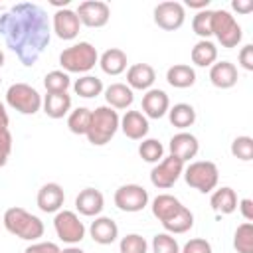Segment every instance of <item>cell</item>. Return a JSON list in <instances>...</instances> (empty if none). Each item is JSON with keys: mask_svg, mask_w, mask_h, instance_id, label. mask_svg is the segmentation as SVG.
Segmentation results:
<instances>
[{"mask_svg": "<svg viewBox=\"0 0 253 253\" xmlns=\"http://www.w3.org/2000/svg\"><path fill=\"white\" fill-rule=\"evenodd\" d=\"M95 63H99V53L89 42L73 43L59 53V65L65 73H87L95 67Z\"/></svg>", "mask_w": 253, "mask_h": 253, "instance_id": "277c9868", "label": "cell"}, {"mask_svg": "<svg viewBox=\"0 0 253 253\" xmlns=\"http://www.w3.org/2000/svg\"><path fill=\"white\" fill-rule=\"evenodd\" d=\"M188 8H196V10H208V6H210V0H186L184 2Z\"/></svg>", "mask_w": 253, "mask_h": 253, "instance_id": "bcb514c9", "label": "cell"}, {"mask_svg": "<svg viewBox=\"0 0 253 253\" xmlns=\"http://www.w3.org/2000/svg\"><path fill=\"white\" fill-rule=\"evenodd\" d=\"M182 172H184V162L180 158H176V156L170 154V156L162 158L150 170V182H152L154 188L168 190V188H172L178 182V178L182 176Z\"/></svg>", "mask_w": 253, "mask_h": 253, "instance_id": "9c48e42d", "label": "cell"}, {"mask_svg": "<svg viewBox=\"0 0 253 253\" xmlns=\"http://www.w3.org/2000/svg\"><path fill=\"white\" fill-rule=\"evenodd\" d=\"M239 65L245 71H253V45L251 43L241 47V51H239Z\"/></svg>", "mask_w": 253, "mask_h": 253, "instance_id": "b9f144b4", "label": "cell"}, {"mask_svg": "<svg viewBox=\"0 0 253 253\" xmlns=\"http://www.w3.org/2000/svg\"><path fill=\"white\" fill-rule=\"evenodd\" d=\"M61 249L53 243V241H40V243H32L30 247H26L24 253H59Z\"/></svg>", "mask_w": 253, "mask_h": 253, "instance_id": "60d3db41", "label": "cell"}, {"mask_svg": "<svg viewBox=\"0 0 253 253\" xmlns=\"http://www.w3.org/2000/svg\"><path fill=\"white\" fill-rule=\"evenodd\" d=\"M89 123H91V109L87 107H77L67 117V126L73 134H87Z\"/></svg>", "mask_w": 253, "mask_h": 253, "instance_id": "d6a6232c", "label": "cell"}, {"mask_svg": "<svg viewBox=\"0 0 253 253\" xmlns=\"http://www.w3.org/2000/svg\"><path fill=\"white\" fill-rule=\"evenodd\" d=\"M184 20H186V12H184V4L180 2H172V0L160 2L154 8V24L160 30H166V32L180 30L184 26Z\"/></svg>", "mask_w": 253, "mask_h": 253, "instance_id": "8fae6325", "label": "cell"}, {"mask_svg": "<svg viewBox=\"0 0 253 253\" xmlns=\"http://www.w3.org/2000/svg\"><path fill=\"white\" fill-rule=\"evenodd\" d=\"M6 103L22 115H36L42 109V95L28 83H14L6 91Z\"/></svg>", "mask_w": 253, "mask_h": 253, "instance_id": "52a82bcc", "label": "cell"}, {"mask_svg": "<svg viewBox=\"0 0 253 253\" xmlns=\"http://www.w3.org/2000/svg\"><path fill=\"white\" fill-rule=\"evenodd\" d=\"M152 215L162 223L166 219H170L180 208H182V202L170 194H158L154 200H152Z\"/></svg>", "mask_w": 253, "mask_h": 253, "instance_id": "484cf974", "label": "cell"}, {"mask_svg": "<svg viewBox=\"0 0 253 253\" xmlns=\"http://www.w3.org/2000/svg\"><path fill=\"white\" fill-rule=\"evenodd\" d=\"M8 123H10V119H8L6 107H4V103L0 101V128H8Z\"/></svg>", "mask_w": 253, "mask_h": 253, "instance_id": "7dc6e473", "label": "cell"}, {"mask_svg": "<svg viewBox=\"0 0 253 253\" xmlns=\"http://www.w3.org/2000/svg\"><path fill=\"white\" fill-rule=\"evenodd\" d=\"M210 206L215 213H221V215H229L237 210V196H235V190L229 188V186H223V188H217L211 198H210Z\"/></svg>", "mask_w": 253, "mask_h": 253, "instance_id": "cb8c5ba5", "label": "cell"}, {"mask_svg": "<svg viewBox=\"0 0 253 253\" xmlns=\"http://www.w3.org/2000/svg\"><path fill=\"white\" fill-rule=\"evenodd\" d=\"M237 67L231 61H217L210 67V81L217 89H231L237 83Z\"/></svg>", "mask_w": 253, "mask_h": 253, "instance_id": "44dd1931", "label": "cell"}, {"mask_svg": "<svg viewBox=\"0 0 253 253\" xmlns=\"http://www.w3.org/2000/svg\"><path fill=\"white\" fill-rule=\"evenodd\" d=\"M119 125H121L119 113L107 105H101L95 111H91V123L85 136L93 146H103L111 142V138L117 134Z\"/></svg>", "mask_w": 253, "mask_h": 253, "instance_id": "7a4b0ae2", "label": "cell"}, {"mask_svg": "<svg viewBox=\"0 0 253 253\" xmlns=\"http://www.w3.org/2000/svg\"><path fill=\"white\" fill-rule=\"evenodd\" d=\"M59 253H85V251H83V249H79V247H67V249L59 251Z\"/></svg>", "mask_w": 253, "mask_h": 253, "instance_id": "c3c4849f", "label": "cell"}, {"mask_svg": "<svg viewBox=\"0 0 253 253\" xmlns=\"http://www.w3.org/2000/svg\"><path fill=\"white\" fill-rule=\"evenodd\" d=\"M192 225H194V213L186 208V206H182L170 219H166V221H162V227L166 229V233H186L188 229H192Z\"/></svg>", "mask_w": 253, "mask_h": 253, "instance_id": "f1b7e54d", "label": "cell"}, {"mask_svg": "<svg viewBox=\"0 0 253 253\" xmlns=\"http://www.w3.org/2000/svg\"><path fill=\"white\" fill-rule=\"evenodd\" d=\"M231 8L237 10L239 14H249L253 10V0H233Z\"/></svg>", "mask_w": 253, "mask_h": 253, "instance_id": "f6af8a7d", "label": "cell"}, {"mask_svg": "<svg viewBox=\"0 0 253 253\" xmlns=\"http://www.w3.org/2000/svg\"><path fill=\"white\" fill-rule=\"evenodd\" d=\"M233 247L237 253H253V223L245 221L237 225L233 235Z\"/></svg>", "mask_w": 253, "mask_h": 253, "instance_id": "1f68e13d", "label": "cell"}, {"mask_svg": "<svg viewBox=\"0 0 253 253\" xmlns=\"http://www.w3.org/2000/svg\"><path fill=\"white\" fill-rule=\"evenodd\" d=\"M180 253H213V251H211L210 241H206V239H202V237H196V239H190V241L182 247Z\"/></svg>", "mask_w": 253, "mask_h": 253, "instance_id": "ab89813d", "label": "cell"}, {"mask_svg": "<svg viewBox=\"0 0 253 253\" xmlns=\"http://www.w3.org/2000/svg\"><path fill=\"white\" fill-rule=\"evenodd\" d=\"M0 34L18 59L32 67L49 43L47 14L34 2H18L0 16Z\"/></svg>", "mask_w": 253, "mask_h": 253, "instance_id": "6da1fadb", "label": "cell"}, {"mask_svg": "<svg viewBox=\"0 0 253 253\" xmlns=\"http://www.w3.org/2000/svg\"><path fill=\"white\" fill-rule=\"evenodd\" d=\"M168 119L176 128H188L196 123V109L188 103H176L172 109H168Z\"/></svg>", "mask_w": 253, "mask_h": 253, "instance_id": "f546056e", "label": "cell"}, {"mask_svg": "<svg viewBox=\"0 0 253 253\" xmlns=\"http://www.w3.org/2000/svg\"><path fill=\"white\" fill-rule=\"evenodd\" d=\"M12 152V134L8 128H0V154L10 156Z\"/></svg>", "mask_w": 253, "mask_h": 253, "instance_id": "7bdbcfd3", "label": "cell"}, {"mask_svg": "<svg viewBox=\"0 0 253 253\" xmlns=\"http://www.w3.org/2000/svg\"><path fill=\"white\" fill-rule=\"evenodd\" d=\"M231 154L237 160H243V162L253 160V138L251 136H237V138H233Z\"/></svg>", "mask_w": 253, "mask_h": 253, "instance_id": "8d00e7d4", "label": "cell"}, {"mask_svg": "<svg viewBox=\"0 0 253 253\" xmlns=\"http://www.w3.org/2000/svg\"><path fill=\"white\" fill-rule=\"evenodd\" d=\"M65 202V192L57 182H47L38 190L36 204L43 213H57Z\"/></svg>", "mask_w": 253, "mask_h": 253, "instance_id": "4fadbf2b", "label": "cell"}, {"mask_svg": "<svg viewBox=\"0 0 253 253\" xmlns=\"http://www.w3.org/2000/svg\"><path fill=\"white\" fill-rule=\"evenodd\" d=\"M126 53L119 47H111L99 57V65L107 75H121L126 69Z\"/></svg>", "mask_w": 253, "mask_h": 253, "instance_id": "d4e9b609", "label": "cell"}, {"mask_svg": "<svg viewBox=\"0 0 253 253\" xmlns=\"http://www.w3.org/2000/svg\"><path fill=\"white\" fill-rule=\"evenodd\" d=\"M154 81H156V71L148 63H134L126 71V85L130 89L148 91V89H152Z\"/></svg>", "mask_w": 253, "mask_h": 253, "instance_id": "d6986e66", "label": "cell"}, {"mask_svg": "<svg viewBox=\"0 0 253 253\" xmlns=\"http://www.w3.org/2000/svg\"><path fill=\"white\" fill-rule=\"evenodd\" d=\"M115 206L126 213L142 211L148 206V192L138 184H125L115 192Z\"/></svg>", "mask_w": 253, "mask_h": 253, "instance_id": "30bf717a", "label": "cell"}, {"mask_svg": "<svg viewBox=\"0 0 253 253\" xmlns=\"http://www.w3.org/2000/svg\"><path fill=\"white\" fill-rule=\"evenodd\" d=\"M119 128L125 132L126 138L130 140H142L146 134H148V119L140 113V111H126L121 119V125Z\"/></svg>", "mask_w": 253, "mask_h": 253, "instance_id": "e0dca14e", "label": "cell"}, {"mask_svg": "<svg viewBox=\"0 0 253 253\" xmlns=\"http://www.w3.org/2000/svg\"><path fill=\"white\" fill-rule=\"evenodd\" d=\"M42 107L49 119H63L71 111V97L67 93H47L42 99Z\"/></svg>", "mask_w": 253, "mask_h": 253, "instance_id": "603a6c76", "label": "cell"}, {"mask_svg": "<svg viewBox=\"0 0 253 253\" xmlns=\"http://www.w3.org/2000/svg\"><path fill=\"white\" fill-rule=\"evenodd\" d=\"M170 109V99L162 89H148L142 95V115L146 119H162Z\"/></svg>", "mask_w": 253, "mask_h": 253, "instance_id": "9a60e30c", "label": "cell"}, {"mask_svg": "<svg viewBox=\"0 0 253 253\" xmlns=\"http://www.w3.org/2000/svg\"><path fill=\"white\" fill-rule=\"evenodd\" d=\"M69 85H71L69 75L65 71H59V69L49 71L43 77V87H45L47 93H67Z\"/></svg>", "mask_w": 253, "mask_h": 253, "instance_id": "e575fe53", "label": "cell"}, {"mask_svg": "<svg viewBox=\"0 0 253 253\" xmlns=\"http://www.w3.org/2000/svg\"><path fill=\"white\" fill-rule=\"evenodd\" d=\"M239 210H241V215L247 219V221H253V202L249 198H243L239 202Z\"/></svg>", "mask_w": 253, "mask_h": 253, "instance_id": "ee69618b", "label": "cell"}, {"mask_svg": "<svg viewBox=\"0 0 253 253\" xmlns=\"http://www.w3.org/2000/svg\"><path fill=\"white\" fill-rule=\"evenodd\" d=\"M79 28H81V22L75 14V10H69V8H61L53 14V32L59 40H75L77 34H79Z\"/></svg>", "mask_w": 253, "mask_h": 253, "instance_id": "5bb4252c", "label": "cell"}, {"mask_svg": "<svg viewBox=\"0 0 253 253\" xmlns=\"http://www.w3.org/2000/svg\"><path fill=\"white\" fill-rule=\"evenodd\" d=\"M2 65H4V51L0 49V69H2Z\"/></svg>", "mask_w": 253, "mask_h": 253, "instance_id": "681fc988", "label": "cell"}, {"mask_svg": "<svg viewBox=\"0 0 253 253\" xmlns=\"http://www.w3.org/2000/svg\"><path fill=\"white\" fill-rule=\"evenodd\" d=\"M73 89L79 97L91 99V97H97L103 93V81L95 75H83L73 83Z\"/></svg>", "mask_w": 253, "mask_h": 253, "instance_id": "4dcf8cb0", "label": "cell"}, {"mask_svg": "<svg viewBox=\"0 0 253 253\" xmlns=\"http://www.w3.org/2000/svg\"><path fill=\"white\" fill-rule=\"evenodd\" d=\"M152 253H180V245L170 233H156L152 237Z\"/></svg>", "mask_w": 253, "mask_h": 253, "instance_id": "74e56055", "label": "cell"}, {"mask_svg": "<svg viewBox=\"0 0 253 253\" xmlns=\"http://www.w3.org/2000/svg\"><path fill=\"white\" fill-rule=\"evenodd\" d=\"M211 16H213V10H202L192 20V30L202 40H208L211 36Z\"/></svg>", "mask_w": 253, "mask_h": 253, "instance_id": "d590c367", "label": "cell"}, {"mask_svg": "<svg viewBox=\"0 0 253 253\" xmlns=\"http://www.w3.org/2000/svg\"><path fill=\"white\" fill-rule=\"evenodd\" d=\"M89 233H91V239L95 243H99V245H111L119 237V225L115 223V219H111L107 215H99L91 223Z\"/></svg>", "mask_w": 253, "mask_h": 253, "instance_id": "ffe728a7", "label": "cell"}, {"mask_svg": "<svg viewBox=\"0 0 253 253\" xmlns=\"http://www.w3.org/2000/svg\"><path fill=\"white\" fill-rule=\"evenodd\" d=\"M211 36L217 38V42L221 43V47H237L243 32L241 26L237 24V20L227 12V10H213L211 16Z\"/></svg>", "mask_w": 253, "mask_h": 253, "instance_id": "8992f818", "label": "cell"}, {"mask_svg": "<svg viewBox=\"0 0 253 253\" xmlns=\"http://www.w3.org/2000/svg\"><path fill=\"white\" fill-rule=\"evenodd\" d=\"M75 208H77V211L81 213V215H87V217H97L101 211H103V208H105V198H103V194L99 192V190H95V188H85V190H81L79 194H77V198H75Z\"/></svg>", "mask_w": 253, "mask_h": 253, "instance_id": "ac0fdd59", "label": "cell"}, {"mask_svg": "<svg viewBox=\"0 0 253 253\" xmlns=\"http://www.w3.org/2000/svg\"><path fill=\"white\" fill-rule=\"evenodd\" d=\"M168 148H170V154H172V156L180 158L182 162H188V160H192V158L198 154L200 142H198V138H196L192 132L182 130V132H178V134H174V136L170 138Z\"/></svg>", "mask_w": 253, "mask_h": 253, "instance_id": "2e32d148", "label": "cell"}, {"mask_svg": "<svg viewBox=\"0 0 253 253\" xmlns=\"http://www.w3.org/2000/svg\"><path fill=\"white\" fill-rule=\"evenodd\" d=\"M119 249H121V253H146L148 243H146V239H144L142 235H138V233H128V235H125V237L121 239Z\"/></svg>", "mask_w": 253, "mask_h": 253, "instance_id": "f35d334b", "label": "cell"}, {"mask_svg": "<svg viewBox=\"0 0 253 253\" xmlns=\"http://www.w3.org/2000/svg\"><path fill=\"white\" fill-rule=\"evenodd\" d=\"M138 154L144 162H150V164H158L162 158H164V146L160 140L156 138H144L140 144H138Z\"/></svg>", "mask_w": 253, "mask_h": 253, "instance_id": "836d02e7", "label": "cell"}, {"mask_svg": "<svg viewBox=\"0 0 253 253\" xmlns=\"http://www.w3.org/2000/svg\"><path fill=\"white\" fill-rule=\"evenodd\" d=\"M0 83H2V79H0Z\"/></svg>", "mask_w": 253, "mask_h": 253, "instance_id": "f907efd6", "label": "cell"}, {"mask_svg": "<svg viewBox=\"0 0 253 253\" xmlns=\"http://www.w3.org/2000/svg\"><path fill=\"white\" fill-rule=\"evenodd\" d=\"M166 81L176 89H188L196 83V71H194V67H190L186 63H176V65L168 67Z\"/></svg>", "mask_w": 253, "mask_h": 253, "instance_id": "4316f807", "label": "cell"}, {"mask_svg": "<svg viewBox=\"0 0 253 253\" xmlns=\"http://www.w3.org/2000/svg\"><path fill=\"white\" fill-rule=\"evenodd\" d=\"M192 63L198 67H211L217 59V47L213 42L210 40H200L194 47H192Z\"/></svg>", "mask_w": 253, "mask_h": 253, "instance_id": "83f0119b", "label": "cell"}, {"mask_svg": "<svg viewBox=\"0 0 253 253\" xmlns=\"http://www.w3.org/2000/svg\"><path fill=\"white\" fill-rule=\"evenodd\" d=\"M105 101L111 109H128L134 101V93L126 83H111L105 89Z\"/></svg>", "mask_w": 253, "mask_h": 253, "instance_id": "7402d4cb", "label": "cell"}, {"mask_svg": "<svg viewBox=\"0 0 253 253\" xmlns=\"http://www.w3.org/2000/svg\"><path fill=\"white\" fill-rule=\"evenodd\" d=\"M182 174H184L186 184L190 188H196L202 194H210L211 190H215L217 180H219L217 166L210 160H196Z\"/></svg>", "mask_w": 253, "mask_h": 253, "instance_id": "5b68a950", "label": "cell"}, {"mask_svg": "<svg viewBox=\"0 0 253 253\" xmlns=\"http://www.w3.org/2000/svg\"><path fill=\"white\" fill-rule=\"evenodd\" d=\"M2 221L12 235L26 241H36L43 235V221L38 215L26 211L24 208H8Z\"/></svg>", "mask_w": 253, "mask_h": 253, "instance_id": "3957f363", "label": "cell"}, {"mask_svg": "<svg viewBox=\"0 0 253 253\" xmlns=\"http://www.w3.org/2000/svg\"><path fill=\"white\" fill-rule=\"evenodd\" d=\"M53 227H55L57 237L61 241L69 243V245H75V243H79L85 237V225H83V221L79 219V215L75 211H69V210H59L55 213Z\"/></svg>", "mask_w": 253, "mask_h": 253, "instance_id": "ba28073f", "label": "cell"}, {"mask_svg": "<svg viewBox=\"0 0 253 253\" xmlns=\"http://www.w3.org/2000/svg\"><path fill=\"white\" fill-rule=\"evenodd\" d=\"M75 14L83 26L103 28V26H107V22L111 18V8L107 2H101V0H85L79 4Z\"/></svg>", "mask_w": 253, "mask_h": 253, "instance_id": "7c38bea8", "label": "cell"}]
</instances>
